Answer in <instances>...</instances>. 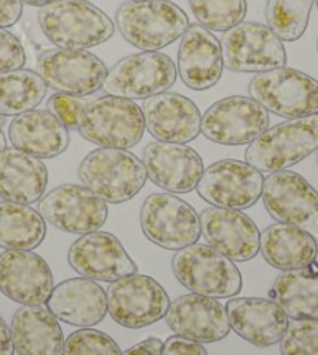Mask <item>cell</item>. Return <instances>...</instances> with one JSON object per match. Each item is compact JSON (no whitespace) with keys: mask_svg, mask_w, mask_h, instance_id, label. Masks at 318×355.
<instances>
[{"mask_svg":"<svg viewBox=\"0 0 318 355\" xmlns=\"http://www.w3.org/2000/svg\"><path fill=\"white\" fill-rule=\"evenodd\" d=\"M42 33L58 49L86 50L110 41L116 24L87 0H56L37 12Z\"/></svg>","mask_w":318,"mask_h":355,"instance_id":"obj_1","label":"cell"},{"mask_svg":"<svg viewBox=\"0 0 318 355\" xmlns=\"http://www.w3.org/2000/svg\"><path fill=\"white\" fill-rule=\"evenodd\" d=\"M80 135L101 148L128 150L145 132L142 107L114 95L89 97L78 119Z\"/></svg>","mask_w":318,"mask_h":355,"instance_id":"obj_2","label":"cell"},{"mask_svg":"<svg viewBox=\"0 0 318 355\" xmlns=\"http://www.w3.org/2000/svg\"><path fill=\"white\" fill-rule=\"evenodd\" d=\"M116 25L131 46L142 52H158L186 33L189 17L169 0L126 2L116 11Z\"/></svg>","mask_w":318,"mask_h":355,"instance_id":"obj_3","label":"cell"},{"mask_svg":"<svg viewBox=\"0 0 318 355\" xmlns=\"http://www.w3.org/2000/svg\"><path fill=\"white\" fill-rule=\"evenodd\" d=\"M83 186L110 205L130 201L147 182L142 159L120 148H97L85 156L78 167Z\"/></svg>","mask_w":318,"mask_h":355,"instance_id":"obj_4","label":"cell"},{"mask_svg":"<svg viewBox=\"0 0 318 355\" xmlns=\"http://www.w3.org/2000/svg\"><path fill=\"white\" fill-rule=\"evenodd\" d=\"M318 151V114L290 119L264 131L245 151V161L259 172L273 173L296 166Z\"/></svg>","mask_w":318,"mask_h":355,"instance_id":"obj_5","label":"cell"},{"mask_svg":"<svg viewBox=\"0 0 318 355\" xmlns=\"http://www.w3.org/2000/svg\"><path fill=\"white\" fill-rule=\"evenodd\" d=\"M175 277L189 291L224 300L242 290V275L231 259L209 245L194 243L176 252L171 259Z\"/></svg>","mask_w":318,"mask_h":355,"instance_id":"obj_6","label":"cell"},{"mask_svg":"<svg viewBox=\"0 0 318 355\" xmlns=\"http://www.w3.org/2000/svg\"><path fill=\"white\" fill-rule=\"evenodd\" d=\"M248 94L267 111L284 119L318 114V80L290 67L259 73L248 85Z\"/></svg>","mask_w":318,"mask_h":355,"instance_id":"obj_7","label":"cell"},{"mask_svg":"<svg viewBox=\"0 0 318 355\" xmlns=\"http://www.w3.org/2000/svg\"><path fill=\"white\" fill-rule=\"evenodd\" d=\"M224 66L231 72L264 73L285 67L284 44L269 25L240 22L221 36Z\"/></svg>","mask_w":318,"mask_h":355,"instance_id":"obj_8","label":"cell"},{"mask_svg":"<svg viewBox=\"0 0 318 355\" xmlns=\"http://www.w3.org/2000/svg\"><path fill=\"white\" fill-rule=\"evenodd\" d=\"M141 227L151 243L170 251L199 243L201 237L200 215L189 202L171 193H151L145 198Z\"/></svg>","mask_w":318,"mask_h":355,"instance_id":"obj_9","label":"cell"},{"mask_svg":"<svg viewBox=\"0 0 318 355\" xmlns=\"http://www.w3.org/2000/svg\"><path fill=\"white\" fill-rule=\"evenodd\" d=\"M176 66L169 55L141 52L120 60L108 71L103 91L106 95L128 100H145L167 92L176 81Z\"/></svg>","mask_w":318,"mask_h":355,"instance_id":"obj_10","label":"cell"},{"mask_svg":"<svg viewBox=\"0 0 318 355\" xmlns=\"http://www.w3.org/2000/svg\"><path fill=\"white\" fill-rule=\"evenodd\" d=\"M108 312L126 329H141L162 320L170 307L169 295L153 277L130 275L110 284Z\"/></svg>","mask_w":318,"mask_h":355,"instance_id":"obj_11","label":"cell"},{"mask_svg":"<svg viewBox=\"0 0 318 355\" xmlns=\"http://www.w3.org/2000/svg\"><path fill=\"white\" fill-rule=\"evenodd\" d=\"M270 128V114L244 95L215 101L201 116V135L220 145H246Z\"/></svg>","mask_w":318,"mask_h":355,"instance_id":"obj_12","label":"cell"},{"mask_svg":"<svg viewBox=\"0 0 318 355\" xmlns=\"http://www.w3.org/2000/svg\"><path fill=\"white\" fill-rule=\"evenodd\" d=\"M36 72L47 87L80 97L97 92L108 77V67L97 55L74 49H52L41 53Z\"/></svg>","mask_w":318,"mask_h":355,"instance_id":"obj_13","label":"cell"},{"mask_svg":"<svg viewBox=\"0 0 318 355\" xmlns=\"http://www.w3.org/2000/svg\"><path fill=\"white\" fill-rule=\"evenodd\" d=\"M37 212L56 230L83 236L106 223L108 202L80 184H62L44 193Z\"/></svg>","mask_w":318,"mask_h":355,"instance_id":"obj_14","label":"cell"},{"mask_svg":"<svg viewBox=\"0 0 318 355\" xmlns=\"http://www.w3.org/2000/svg\"><path fill=\"white\" fill-rule=\"evenodd\" d=\"M262 201L271 218L318 239V192L301 175L290 170L270 173L264 180Z\"/></svg>","mask_w":318,"mask_h":355,"instance_id":"obj_15","label":"cell"},{"mask_svg":"<svg viewBox=\"0 0 318 355\" xmlns=\"http://www.w3.org/2000/svg\"><path fill=\"white\" fill-rule=\"evenodd\" d=\"M264 180L262 172L248 162L224 159L203 172L196 192L215 207L245 211L262 196Z\"/></svg>","mask_w":318,"mask_h":355,"instance_id":"obj_16","label":"cell"},{"mask_svg":"<svg viewBox=\"0 0 318 355\" xmlns=\"http://www.w3.org/2000/svg\"><path fill=\"white\" fill-rule=\"evenodd\" d=\"M67 261L80 276L91 281L114 282L137 272L135 261L110 232L83 234L69 248Z\"/></svg>","mask_w":318,"mask_h":355,"instance_id":"obj_17","label":"cell"},{"mask_svg":"<svg viewBox=\"0 0 318 355\" xmlns=\"http://www.w3.org/2000/svg\"><path fill=\"white\" fill-rule=\"evenodd\" d=\"M49 263L33 251H10L0 254V291L22 306L47 304L53 291Z\"/></svg>","mask_w":318,"mask_h":355,"instance_id":"obj_18","label":"cell"},{"mask_svg":"<svg viewBox=\"0 0 318 355\" xmlns=\"http://www.w3.org/2000/svg\"><path fill=\"white\" fill-rule=\"evenodd\" d=\"M201 236L211 248L231 259L246 262L258 256L260 232L254 221L242 211L208 207L200 215Z\"/></svg>","mask_w":318,"mask_h":355,"instance_id":"obj_19","label":"cell"},{"mask_svg":"<svg viewBox=\"0 0 318 355\" xmlns=\"http://www.w3.org/2000/svg\"><path fill=\"white\" fill-rule=\"evenodd\" d=\"M149 180L169 193H189L205 172L201 156L186 144L150 142L142 151Z\"/></svg>","mask_w":318,"mask_h":355,"instance_id":"obj_20","label":"cell"},{"mask_svg":"<svg viewBox=\"0 0 318 355\" xmlns=\"http://www.w3.org/2000/svg\"><path fill=\"white\" fill-rule=\"evenodd\" d=\"M165 322L180 337L215 343L231 332L226 307L215 297L190 293L170 302Z\"/></svg>","mask_w":318,"mask_h":355,"instance_id":"obj_21","label":"cell"},{"mask_svg":"<svg viewBox=\"0 0 318 355\" xmlns=\"http://www.w3.org/2000/svg\"><path fill=\"white\" fill-rule=\"evenodd\" d=\"M145 128L161 142L187 144L201 132V114L192 100L181 94L162 92L145 98Z\"/></svg>","mask_w":318,"mask_h":355,"instance_id":"obj_22","label":"cell"},{"mask_svg":"<svg viewBox=\"0 0 318 355\" xmlns=\"http://www.w3.org/2000/svg\"><path fill=\"white\" fill-rule=\"evenodd\" d=\"M221 44L200 24L189 25L181 36L176 72L194 91H206L219 83L224 73Z\"/></svg>","mask_w":318,"mask_h":355,"instance_id":"obj_23","label":"cell"},{"mask_svg":"<svg viewBox=\"0 0 318 355\" xmlns=\"http://www.w3.org/2000/svg\"><path fill=\"white\" fill-rule=\"evenodd\" d=\"M225 307L233 331L258 347L279 343L289 324L284 310L264 297H234Z\"/></svg>","mask_w":318,"mask_h":355,"instance_id":"obj_24","label":"cell"},{"mask_svg":"<svg viewBox=\"0 0 318 355\" xmlns=\"http://www.w3.org/2000/svg\"><path fill=\"white\" fill-rule=\"evenodd\" d=\"M55 318L77 327H92L108 313L106 291L87 277L66 279L56 285L47 301Z\"/></svg>","mask_w":318,"mask_h":355,"instance_id":"obj_25","label":"cell"},{"mask_svg":"<svg viewBox=\"0 0 318 355\" xmlns=\"http://www.w3.org/2000/svg\"><path fill=\"white\" fill-rule=\"evenodd\" d=\"M12 147L37 159H52L69 147V128L47 110H33L12 119L8 128Z\"/></svg>","mask_w":318,"mask_h":355,"instance_id":"obj_26","label":"cell"},{"mask_svg":"<svg viewBox=\"0 0 318 355\" xmlns=\"http://www.w3.org/2000/svg\"><path fill=\"white\" fill-rule=\"evenodd\" d=\"M11 338L17 355H62L60 321L47 307L22 306L11 318Z\"/></svg>","mask_w":318,"mask_h":355,"instance_id":"obj_27","label":"cell"},{"mask_svg":"<svg viewBox=\"0 0 318 355\" xmlns=\"http://www.w3.org/2000/svg\"><path fill=\"white\" fill-rule=\"evenodd\" d=\"M49 170L41 159L17 148L0 153V198L3 201L33 205L46 193Z\"/></svg>","mask_w":318,"mask_h":355,"instance_id":"obj_28","label":"cell"},{"mask_svg":"<svg viewBox=\"0 0 318 355\" xmlns=\"http://www.w3.org/2000/svg\"><path fill=\"white\" fill-rule=\"evenodd\" d=\"M260 252L273 268L296 271L315 262L318 243L312 234L301 227L275 223L260 232Z\"/></svg>","mask_w":318,"mask_h":355,"instance_id":"obj_29","label":"cell"},{"mask_svg":"<svg viewBox=\"0 0 318 355\" xmlns=\"http://www.w3.org/2000/svg\"><path fill=\"white\" fill-rule=\"evenodd\" d=\"M275 301L292 320L318 321V266L285 271L276 277L270 290Z\"/></svg>","mask_w":318,"mask_h":355,"instance_id":"obj_30","label":"cell"},{"mask_svg":"<svg viewBox=\"0 0 318 355\" xmlns=\"http://www.w3.org/2000/svg\"><path fill=\"white\" fill-rule=\"evenodd\" d=\"M46 220L33 207L0 201V248L31 251L46 239Z\"/></svg>","mask_w":318,"mask_h":355,"instance_id":"obj_31","label":"cell"},{"mask_svg":"<svg viewBox=\"0 0 318 355\" xmlns=\"http://www.w3.org/2000/svg\"><path fill=\"white\" fill-rule=\"evenodd\" d=\"M46 94L47 85L37 72L17 69L0 73V116L16 117L33 111Z\"/></svg>","mask_w":318,"mask_h":355,"instance_id":"obj_32","label":"cell"},{"mask_svg":"<svg viewBox=\"0 0 318 355\" xmlns=\"http://www.w3.org/2000/svg\"><path fill=\"white\" fill-rule=\"evenodd\" d=\"M314 2L315 0H267V24L281 41H298L308 28Z\"/></svg>","mask_w":318,"mask_h":355,"instance_id":"obj_33","label":"cell"},{"mask_svg":"<svg viewBox=\"0 0 318 355\" xmlns=\"http://www.w3.org/2000/svg\"><path fill=\"white\" fill-rule=\"evenodd\" d=\"M190 10L200 25L209 31H228L244 22L246 0H189Z\"/></svg>","mask_w":318,"mask_h":355,"instance_id":"obj_34","label":"cell"},{"mask_svg":"<svg viewBox=\"0 0 318 355\" xmlns=\"http://www.w3.org/2000/svg\"><path fill=\"white\" fill-rule=\"evenodd\" d=\"M62 355H122V351L108 334L83 327L66 338Z\"/></svg>","mask_w":318,"mask_h":355,"instance_id":"obj_35","label":"cell"},{"mask_svg":"<svg viewBox=\"0 0 318 355\" xmlns=\"http://www.w3.org/2000/svg\"><path fill=\"white\" fill-rule=\"evenodd\" d=\"M279 347L281 355H318V321H289Z\"/></svg>","mask_w":318,"mask_h":355,"instance_id":"obj_36","label":"cell"},{"mask_svg":"<svg viewBox=\"0 0 318 355\" xmlns=\"http://www.w3.org/2000/svg\"><path fill=\"white\" fill-rule=\"evenodd\" d=\"M89 97L80 95H69L56 92L47 101V111L58 117L69 130H78V119L81 110L87 103Z\"/></svg>","mask_w":318,"mask_h":355,"instance_id":"obj_37","label":"cell"},{"mask_svg":"<svg viewBox=\"0 0 318 355\" xmlns=\"http://www.w3.org/2000/svg\"><path fill=\"white\" fill-rule=\"evenodd\" d=\"M25 64V50L16 35L0 28V73L17 71Z\"/></svg>","mask_w":318,"mask_h":355,"instance_id":"obj_38","label":"cell"},{"mask_svg":"<svg viewBox=\"0 0 318 355\" xmlns=\"http://www.w3.org/2000/svg\"><path fill=\"white\" fill-rule=\"evenodd\" d=\"M161 355H208V352L199 341L174 335L164 341Z\"/></svg>","mask_w":318,"mask_h":355,"instance_id":"obj_39","label":"cell"},{"mask_svg":"<svg viewBox=\"0 0 318 355\" xmlns=\"http://www.w3.org/2000/svg\"><path fill=\"white\" fill-rule=\"evenodd\" d=\"M21 0H0V28L12 27L22 16Z\"/></svg>","mask_w":318,"mask_h":355,"instance_id":"obj_40","label":"cell"},{"mask_svg":"<svg viewBox=\"0 0 318 355\" xmlns=\"http://www.w3.org/2000/svg\"><path fill=\"white\" fill-rule=\"evenodd\" d=\"M164 343L159 338H147L131 346L130 349H126L122 355H161Z\"/></svg>","mask_w":318,"mask_h":355,"instance_id":"obj_41","label":"cell"},{"mask_svg":"<svg viewBox=\"0 0 318 355\" xmlns=\"http://www.w3.org/2000/svg\"><path fill=\"white\" fill-rule=\"evenodd\" d=\"M15 345H12L11 331L5 320L0 316V355H15Z\"/></svg>","mask_w":318,"mask_h":355,"instance_id":"obj_42","label":"cell"},{"mask_svg":"<svg viewBox=\"0 0 318 355\" xmlns=\"http://www.w3.org/2000/svg\"><path fill=\"white\" fill-rule=\"evenodd\" d=\"M22 3H25V5H30V6H46V5H49V3H52V2H56V0H21Z\"/></svg>","mask_w":318,"mask_h":355,"instance_id":"obj_43","label":"cell"},{"mask_svg":"<svg viewBox=\"0 0 318 355\" xmlns=\"http://www.w3.org/2000/svg\"><path fill=\"white\" fill-rule=\"evenodd\" d=\"M6 148V137H5V135H3V131H2V128H0V153H2V151Z\"/></svg>","mask_w":318,"mask_h":355,"instance_id":"obj_44","label":"cell"},{"mask_svg":"<svg viewBox=\"0 0 318 355\" xmlns=\"http://www.w3.org/2000/svg\"><path fill=\"white\" fill-rule=\"evenodd\" d=\"M131 2H145V0H131Z\"/></svg>","mask_w":318,"mask_h":355,"instance_id":"obj_45","label":"cell"},{"mask_svg":"<svg viewBox=\"0 0 318 355\" xmlns=\"http://www.w3.org/2000/svg\"><path fill=\"white\" fill-rule=\"evenodd\" d=\"M315 5H317V8H318V0H315Z\"/></svg>","mask_w":318,"mask_h":355,"instance_id":"obj_46","label":"cell"},{"mask_svg":"<svg viewBox=\"0 0 318 355\" xmlns=\"http://www.w3.org/2000/svg\"><path fill=\"white\" fill-rule=\"evenodd\" d=\"M317 50H318V40H317Z\"/></svg>","mask_w":318,"mask_h":355,"instance_id":"obj_47","label":"cell"},{"mask_svg":"<svg viewBox=\"0 0 318 355\" xmlns=\"http://www.w3.org/2000/svg\"><path fill=\"white\" fill-rule=\"evenodd\" d=\"M317 161H318V157H317Z\"/></svg>","mask_w":318,"mask_h":355,"instance_id":"obj_48","label":"cell"}]
</instances>
